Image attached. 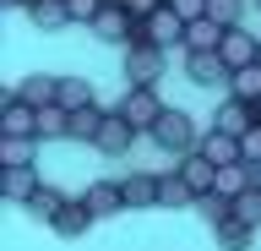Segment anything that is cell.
Returning a JSON list of instances; mask_svg holds the SVG:
<instances>
[{"instance_id": "cell-1", "label": "cell", "mask_w": 261, "mask_h": 251, "mask_svg": "<svg viewBox=\"0 0 261 251\" xmlns=\"http://www.w3.org/2000/svg\"><path fill=\"white\" fill-rule=\"evenodd\" d=\"M152 142H158L163 153L185 158V153H196V148H201V131H196V120L185 115V109H163V120L152 126Z\"/></svg>"}, {"instance_id": "cell-2", "label": "cell", "mask_w": 261, "mask_h": 251, "mask_svg": "<svg viewBox=\"0 0 261 251\" xmlns=\"http://www.w3.org/2000/svg\"><path fill=\"white\" fill-rule=\"evenodd\" d=\"M114 109L136 126V136H152V126L163 120V109H169V104L158 99V87H125V99L114 104Z\"/></svg>"}, {"instance_id": "cell-3", "label": "cell", "mask_w": 261, "mask_h": 251, "mask_svg": "<svg viewBox=\"0 0 261 251\" xmlns=\"http://www.w3.org/2000/svg\"><path fill=\"white\" fill-rule=\"evenodd\" d=\"M185 28H191V22L179 17L174 6H163V11L147 17V38H152V50H179V44H185Z\"/></svg>"}, {"instance_id": "cell-4", "label": "cell", "mask_w": 261, "mask_h": 251, "mask_svg": "<svg viewBox=\"0 0 261 251\" xmlns=\"http://www.w3.org/2000/svg\"><path fill=\"white\" fill-rule=\"evenodd\" d=\"M185 77L196 87H228L234 82V66H228L223 55H185Z\"/></svg>"}, {"instance_id": "cell-5", "label": "cell", "mask_w": 261, "mask_h": 251, "mask_svg": "<svg viewBox=\"0 0 261 251\" xmlns=\"http://www.w3.org/2000/svg\"><path fill=\"white\" fill-rule=\"evenodd\" d=\"M0 136H33L38 142V109L28 99H16V87L6 93V115H0Z\"/></svg>"}, {"instance_id": "cell-6", "label": "cell", "mask_w": 261, "mask_h": 251, "mask_svg": "<svg viewBox=\"0 0 261 251\" xmlns=\"http://www.w3.org/2000/svg\"><path fill=\"white\" fill-rule=\"evenodd\" d=\"M218 55H223L234 71H245V66H256V60H261V38L250 33V28H228V33H223V50H218Z\"/></svg>"}, {"instance_id": "cell-7", "label": "cell", "mask_w": 261, "mask_h": 251, "mask_svg": "<svg viewBox=\"0 0 261 251\" xmlns=\"http://www.w3.org/2000/svg\"><path fill=\"white\" fill-rule=\"evenodd\" d=\"M163 55L169 50H152V44H147V50H125V87H152Z\"/></svg>"}, {"instance_id": "cell-8", "label": "cell", "mask_w": 261, "mask_h": 251, "mask_svg": "<svg viewBox=\"0 0 261 251\" xmlns=\"http://www.w3.org/2000/svg\"><path fill=\"white\" fill-rule=\"evenodd\" d=\"M256 120H261V115H256V104H245V99H223V104H218V115H212V131L245 136Z\"/></svg>"}, {"instance_id": "cell-9", "label": "cell", "mask_w": 261, "mask_h": 251, "mask_svg": "<svg viewBox=\"0 0 261 251\" xmlns=\"http://www.w3.org/2000/svg\"><path fill=\"white\" fill-rule=\"evenodd\" d=\"M174 169L191 180V191H196V197L218 191V164H212V158H201V153H185V158H174Z\"/></svg>"}, {"instance_id": "cell-10", "label": "cell", "mask_w": 261, "mask_h": 251, "mask_svg": "<svg viewBox=\"0 0 261 251\" xmlns=\"http://www.w3.org/2000/svg\"><path fill=\"white\" fill-rule=\"evenodd\" d=\"M136 22H142V17H130L125 6H103V11H98V22H93V33H98V38H114V44H130Z\"/></svg>"}, {"instance_id": "cell-11", "label": "cell", "mask_w": 261, "mask_h": 251, "mask_svg": "<svg viewBox=\"0 0 261 251\" xmlns=\"http://www.w3.org/2000/svg\"><path fill=\"white\" fill-rule=\"evenodd\" d=\"M196 153H201V158H212L218 169H223V164H245V153H240V136H228V131H212V126L201 131V148H196Z\"/></svg>"}, {"instance_id": "cell-12", "label": "cell", "mask_w": 261, "mask_h": 251, "mask_svg": "<svg viewBox=\"0 0 261 251\" xmlns=\"http://www.w3.org/2000/svg\"><path fill=\"white\" fill-rule=\"evenodd\" d=\"M223 33H228V28H218L212 17H201V22L185 28V44H179V50H185V55H218V50H223Z\"/></svg>"}, {"instance_id": "cell-13", "label": "cell", "mask_w": 261, "mask_h": 251, "mask_svg": "<svg viewBox=\"0 0 261 251\" xmlns=\"http://www.w3.org/2000/svg\"><path fill=\"white\" fill-rule=\"evenodd\" d=\"M82 202L93 208V218H109L125 208V191H120V180H93L87 191H82Z\"/></svg>"}, {"instance_id": "cell-14", "label": "cell", "mask_w": 261, "mask_h": 251, "mask_svg": "<svg viewBox=\"0 0 261 251\" xmlns=\"http://www.w3.org/2000/svg\"><path fill=\"white\" fill-rule=\"evenodd\" d=\"M130 142H136V126H130L120 109H109V115H103V131H98L93 148H103V153H125Z\"/></svg>"}, {"instance_id": "cell-15", "label": "cell", "mask_w": 261, "mask_h": 251, "mask_svg": "<svg viewBox=\"0 0 261 251\" xmlns=\"http://www.w3.org/2000/svg\"><path fill=\"white\" fill-rule=\"evenodd\" d=\"M120 191H125V208H158V175L130 169L125 180H120Z\"/></svg>"}, {"instance_id": "cell-16", "label": "cell", "mask_w": 261, "mask_h": 251, "mask_svg": "<svg viewBox=\"0 0 261 251\" xmlns=\"http://www.w3.org/2000/svg\"><path fill=\"white\" fill-rule=\"evenodd\" d=\"M185 202H196L191 180H185L179 169H163L158 175V208H185Z\"/></svg>"}, {"instance_id": "cell-17", "label": "cell", "mask_w": 261, "mask_h": 251, "mask_svg": "<svg viewBox=\"0 0 261 251\" xmlns=\"http://www.w3.org/2000/svg\"><path fill=\"white\" fill-rule=\"evenodd\" d=\"M16 99H28L33 109H49V104H60V82L55 77H28V82H16Z\"/></svg>"}, {"instance_id": "cell-18", "label": "cell", "mask_w": 261, "mask_h": 251, "mask_svg": "<svg viewBox=\"0 0 261 251\" xmlns=\"http://www.w3.org/2000/svg\"><path fill=\"white\" fill-rule=\"evenodd\" d=\"M103 104H87V109H71V136L76 142H98V131H103Z\"/></svg>"}, {"instance_id": "cell-19", "label": "cell", "mask_w": 261, "mask_h": 251, "mask_svg": "<svg viewBox=\"0 0 261 251\" xmlns=\"http://www.w3.org/2000/svg\"><path fill=\"white\" fill-rule=\"evenodd\" d=\"M65 202H71V197H65L60 186H38V191H33V197H28V202H22V208H28V213H33V218H49V224H55V213H60Z\"/></svg>"}, {"instance_id": "cell-20", "label": "cell", "mask_w": 261, "mask_h": 251, "mask_svg": "<svg viewBox=\"0 0 261 251\" xmlns=\"http://www.w3.org/2000/svg\"><path fill=\"white\" fill-rule=\"evenodd\" d=\"M87 224H93V208H87L82 197H71L60 213H55V230L60 235H87Z\"/></svg>"}, {"instance_id": "cell-21", "label": "cell", "mask_w": 261, "mask_h": 251, "mask_svg": "<svg viewBox=\"0 0 261 251\" xmlns=\"http://www.w3.org/2000/svg\"><path fill=\"white\" fill-rule=\"evenodd\" d=\"M38 186H44V180H38V169H33V164L6 169V202H28L33 191H38Z\"/></svg>"}, {"instance_id": "cell-22", "label": "cell", "mask_w": 261, "mask_h": 251, "mask_svg": "<svg viewBox=\"0 0 261 251\" xmlns=\"http://www.w3.org/2000/svg\"><path fill=\"white\" fill-rule=\"evenodd\" d=\"M55 136H71V109H60V104L38 109V142H55Z\"/></svg>"}, {"instance_id": "cell-23", "label": "cell", "mask_w": 261, "mask_h": 251, "mask_svg": "<svg viewBox=\"0 0 261 251\" xmlns=\"http://www.w3.org/2000/svg\"><path fill=\"white\" fill-rule=\"evenodd\" d=\"M228 99L261 104V60H256V66H245V71H234V82H228Z\"/></svg>"}, {"instance_id": "cell-24", "label": "cell", "mask_w": 261, "mask_h": 251, "mask_svg": "<svg viewBox=\"0 0 261 251\" xmlns=\"http://www.w3.org/2000/svg\"><path fill=\"white\" fill-rule=\"evenodd\" d=\"M28 17L38 22V28H71V11H65V0H33Z\"/></svg>"}, {"instance_id": "cell-25", "label": "cell", "mask_w": 261, "mask_h": 251, "mask_svg": "<svg viewBox=\"0 0 261 251\" xmlns=\"http://www.w3.org/2000/svg\"><path fill=\"white\" fill-rule=\"evenodd\" d=\"M33 136H0V164L6 169H22V164H33Z\"/></svg>"}, {"instance_id": "cell-26", "label": "cell", "mask_w": 261, "mask_h": 251, "mask_svg": "<svg viewBox=\"0 0 261 251\" xmlns=\"http://www.w3.org/2000/svg\"><path fill=\"white\" fill-rule=\"evenodd\" d=\"M196 208L207 213V224H212V230H223L228 218H234V197H223V191H207V197H196Z\"/></svg>"}, {"instance_id": "cell-27", "label": "cell", "mask_w": 261, "mask_h": 251, "mask_svg": "<svg viewBox=\"0 0 261 251\" xmlns=\"http://www.w3.org/2000/svg\"><path fill=\"white\" fill-rule=\"evenodd\" d=\"M87 104H98L93 87L76 82V77H65V82H60V109H87Z\"/></svg>"}, {"instance_id": "cell-28", "label": "cell", "mask_w": 261, "mask_h": 251, "mask_svg": "<svg viewBox=\"0 0 261 251\" xmlns=\"http://www.w3.org/2000/svg\"><path fill=\"white\" fill-rule=\"evenodd\" d=\"M234 218L250 224V230H261V186H250L245 197H234Z\"/></svg>"}, {"instance_id": "cell-29", "label": "cell", "mask_w": 261, "mask_h": 251, "mask_svg": "<svg viewBox=\"0 0 261 251\" xmlns=\"http://www.w3.org/2000/svg\"><path fill=\"white\" fill-rule=\"evenodd\" d=\"M250 235H256L250 224H240V218H228L223 230H218V246H223V251H245V246H250Z\"/></svg>"}, {"instance_id": "cell-30", "label": "cell", "mask_w": 261, "mask_h": 251, "mask_svg": "<svg viewBox=\"0 0 261 251\" xmlns=\"http://www.w3.org/2000/svg\"><path fill=\"white\" fill-rule=\"evenodd\" d=\"M240 11H245V0H207V17L218 28H240Z\"/></svg>"}, {"instance_id": "cell-31", "label": "cell", "mask_w": 261, "mask_h": 251, "mask_svg": "<svg viewBox=\"0 0 261 251\" xmlns=\"http://www.w3.org/2000/svg\"><path fill=\"white\" fill-rule=\"evenodd\" d=\"M103 6H109V0H65V11H71V22H87V28L98 22V11H103Z\"/></svg>"}, {"instance_id": "cell-32", "label": "cell", "mask_w": 261, "mask_h": 251, "mask_svg": "<svg viewBox=\"0 0 261 251\" xmlns=\"http://www.w3.org/2000/svg\"><path fill=\"white\" fill-rule=\"evenodd\" d=\"M240 153H245V164H256V158H261V120L240 136Z\"/></svg>"}, {"instance_id": "cell-33", "label": "cell", "mask_w": 261, "mask_h": 251, "mask_svg": "<svg viewBox=\"0 0 261 251\" xmlns=\"http://www.w3.org/2000/svg\"><path fill=\"white\" fill-rule=\"evenodd\" d=\"M169 6H174L185 22H201V17H207V0H169Z\"/></svg>"}, {"instance_id": "cell-34", "label": "cell", "mask_w": 261, "mask_h": 251, "mask_svg": "<svg viewBox=\"0 0 261 251\" xmlns=\"http://www.w3.org/2000/svg\"><path fill=\"white\" fill-rule=\"evenodd\" d=\"M11 6H28V0H11Z\"/></svg>"}, {"instance_id": "cell-35", "label": "cell", "mask_w": 261, "mask_h": 251, "mask_svg": "<svg viewBox=\"0 0 261 251\" xmlns=\"http://www.w3.org/2000/svg\"><path fill=\"white\" fill-rule=\"evenodd\" d=\"M256 115H261V104H256Z\"/></svg>"}, {"instance_id": "cell-36", "label": "cell", "mask_w": 261, "mask_h": 251, "mask_svg": "<svg viewBox=\"0 0 261 251\" xmlns=\"http://www.w3.org/2000/svg\"><path fill=\"white\" fill-rule=\"evenodd\" d=\"M256 6H261V0H256Z\"/></svg>"}]
</instances>
